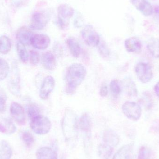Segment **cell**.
<instances>
[{
  "label": "cell",
  "mask_w": 159,
  "mask_h": 159,
  "mask_svg": "<svg viewBox=\"0 0 159 159\" xmlns=\"http://www.w3.org/2000/svg\"><path fill=\"white\" fill-rule=\"evenodd\" d=\"M87 74L86 68L80 63H75L69 67L66 75V91L73 94L76 88L83 81Z\"/></svg>",
  "instance_id": "1"
},
{
  "label": "cell",
  "mask_w": 159,
  "mask_h": 159,
  "mask_svg": "<svg viewBox=\"0 0 159 159\" xmlns=\"http://www.w3.org/2000/svg\"><path fill=\"white\" fill-rule=\"evenodd\" d=\"M62 128L66 139H70L76 136L78 128L77 116L72 110H66L62 120Z\"/></svg>",
  "instance_id": "2"
},
{
  "label": "cell",
  "mask_w": 159,
  "mask_h": 159,
  "mask_svg": "<svg viewBox=\"0 0 159 159\" xmlns=\"http://www.w3.org/2000/svg\"><path fill=\"white\" fill-rule=\"evenodd\" d=\"M30 128L36 134H45L51 129V121L46 116L40 115L31 120Z\"/></svg>",
  "instance_id": "3"
},
{
  "label": "cell",
  "mask_w": 159,
  "mask_h": 159,
  "mask_svg": "<svg viewBox=\"0 0 159 159\" xmlns=\"http://www.w3.org/2000/svg\"><path fill=\"white\" fill-rule=\"evenodd\" d=\"M58 23L61 29L65 30L70 24V20L74 15L75 10L67 4H61L58 7Z\"/></svg>",
  "instance_id": "4"
},
{
  "label": "cell",
  "mask_w": 159,
  "mask_h": 159,
  "mask_svg": "<svg viewBox=\"0 0 159 159\" xmlns=\"http://www.w3.org/2000/svg\"><path fill=\"white\" fill-rule=\"evenodd\" d=\"M50 19V14L45 11L35 12L33 14L30 23V28L33 30H43Z\"/></svg>",
  "instance_id": "5"
},
{
  "label": "cell",
  "mask_w": 159,
  "mask_h": 159,
  "mask_svg": "<svg viewBox=\"0 0 159 159\" xmlns=\"http://www.w3.org/2000/svg\"><path fill=\"white\" fill-rule=\"evenodd\" d=\"M81 35L84 42L89 47L97 46L100 43V36L92 25H86L81 30Z\"/></svg>",
  "instance_id": "6"
},
{
  "label": "cell",
  "mask_w": 159,
  "mask_h": 159,
  "mask_svg": "<svg viewBox=\"0 0 159 159\" xmlns=\"http://www.w3.org/2000/svg\"><path fill=\"white\" fill-rule=\"evenodd\" d=\"M122 111L124 115L129 119L134 121L138 120L142 116V108L137 103L127 102L122 106Z\"/></svg>",
  "instance_id": "7"
},
{
  "label": "cell",
  "mask_w": 159,
  "mask_h": 159,
  "mask_svg": "<svg viewBox=\"0 0 159 159\" xmlns=\"http://www.w3.org/2000/svg\"><path fill=\"white\" fill-rule=\"evenodd\" d=\"M135 72L138 79L143 83H148L153 78V70L148 63L139 62L135 66Z\"/></svg>",
  "instance_id": "8"
},
{
  "label": "cell",
  "mask_w": 159,
  "mask_h": 159,
  "mask_svg": "<svg viewBox=\"0 0 159 159\" xmlns=\"http://www.w3.org/2000/svg\"><path fill=\"white\" fill-rule=\"evenodd\" d=\"M10 112L13 119L19 125H24L26 123V116L24 108L18 103L14 102L11 104Z\"/></svg>",
  "instance_id": "9"
},
{
  "label": "cell",
  "mask_w": 159,
  "mask_h": 159,
  "mask_svg": "<svg viewBox=\"0 0 159 159\" xmlns=\"http://www.w3.org/2000/svg\"><path fill=\"white\" fill-rule=\"evenodd\" d=\"M20 76L16 64H14L12 69V75L9 83V89L14 95H20Z\"/></svg>",
  "instance_id": "10"
},
{
  "label": "cell",
  "mask_w": 159,
  "mask_h": 159,
  "mask_svg": "<svg viewBox=\"0 0 159 159\" xmlns=\"http://www.w3.org/2000/svg\"><path fill=\"white\" fill-rule=\"evenodd\" d=\"M50 38L45 34H34L31 40V45L37 49H46L50 44Z\"/></svg>",
  "instance_id": "11"
},
{
  "label": "cell",
  "mask_w": 159,
  "mask_h": 159,
  "mask_svg": "<svg viewBox=\"0 0 159 159\" xmlns=\"http://www.w3.org/2000/svg\"><path fill=\"white\" fill-rule=\"evenodd\" d=\"M55 80L52 76H48L45 78L42 83L40 91V97L43 100H46L54 90Z\"/></svg>",
  "instance_id": "12"
},
{
  "label": "cell",
  "mask_w": 159,
  "mask_h": 159,
  "mask_svg": "<svg viewBox=\"0 0 159 159\" xmlns=\"http://www.w3.org/2000/svg\"><path fill=\"white\" fill-rule=\"evenodd\" d=\"M132 4L144 16H151L154 12L153 7L146 0H130Z\"/></svg>",
  "instance_id": "13"
},
{
  "label": "cell",
  "mask_w": 159,
  "mask_h": 159,
  "mask_svg": "<svg viewBox=\"0 0 159 159\" xmlns=\"http://www.w3.org/2000/svg\"><path fill=\"white\" fill-rule=\"evenodd\" d=\"M34 34L31 30L26 27H21L18 31L16 37L19 43L24 46L31 44V40Z\"/></svg>",
  "instance_id": "14"
},
{
  "label": "cell",
  "mask_w": 159,
  "mask_h": 159,
  "mask_svg": "<svg viewBox=\"0 0 159 159\" xmlns=\"http://www.w3.org/2000/svg\"><path fill=\"white\" fill-rule=\"evenodd\" d=\"M126 50L129 53L139 54L142 51V44L139 38L131 37L128 38L124 43Z\"/></svg>",
  "instance_id": "15"
},
{
  "label": "cell",
  "mask_w": 159,
  "mask_h": 159,
  "mask_svg": "<svg viewBox=\"0 0 159 159\" xmlns=\"http://www.w3.org/2000/svg\"><path fill=\"white\" fill-rule=\"evenodd\" d=\"M42 63L43 67L48 70H53L57 65V60L54 55L50 52L43 54L42 57Z\"/></svg>",
  "instance_id": "16"
},
{
  "label": "cell",
  "mask_w": 159,
  "mask_h": 159,
  "mask_svg": "<svg viewBox=\"0 0 159 159\" xmlns=\"http://www.w3.org/2000/svg\"><path fill=\"white\" fill-rule=\"evenodd\" d=\"M36 157L37 159H58L57 152L48 147L39 148L36 151Z\"/></svg>",
  "instance_id": "17"
},
{
  "label": "cell",
  "mask_w": 159,
  "mask_h": 159,
  "mask_svg": "<svg viewBox=\"0 0 159 159\" xmlns=\"http://www.w3.org/2000/svg\"><path fill=\"white\" fill-rule=\"evenodd\" d=\"M66 42L71 54L74 57L78 58L81 53V49L77 40L74 37H71L67 39Z\"/></svg>",
  "instance_id": "18"
},
{
  "label": "cell",
  "mask_w": 159,
  "mask_h": 159,
  "mask_svg": "<svg viewBox=\"0 0 159 159\" xmlns=\"http://www.w3.org/2000/svg\"><path fill=\"white\" fill-rule=\"evenodd\" d=\"M133 145L124 146L115 155L114 159H131L132 157Z\"/></svg>",
  "instance_id": "19"
},
{
  "label": "cell",
  "mask_w": 159,
  "mask_h": 159,
  "mask_svg": "<svg viewBox=\"0 0 159 159\" xmlns=\"http://www.w3.org/2000/svg\"><path fill=\"white\" fill-rule=\"evenodd\" d=\"M13 155L11 146L6 141L0 142V159H10Z\"/></svg>",
  "instance_id": "20"
},
{
  "label": "cell",
  "mask_w": 159,
  "mask_h": 159,
  "mask_svg": "<svg viewBox=\"0 0 159 159\" xmlns=\"http://www.w3.org/2000/svg\"><path fill=\"white\" fill-rule=\"evenodd\" d=\"M16 128L13 122L7 119L4 120L3 123L0 122V132L11 134L16 132Z\"/></svg>",
  "instance_id": "21"
},
{
  "label": "cell",
  "mask_w": 159,
  "mask_h": 159,
  "mask_svg": "<svg viewBox=\"0 0 159 159\" xmlns=\"http://www.w3.org/2000/svg\"><path fill=\"white\" fill-rule=\"evenodd\" d=\"M147 48L153 57L159 58V39L151 38L148 43Z\"/></svg>",
  "instance_id": "22"
},
{
  "label": "cell",
  "mask_w": 159,
  "mask_h": 159,
  "mask_svg": "<svg viewBox=\"0 0 159 159\" xmlns=\"http://www.w3.org/2000/svg\"><path fill=\"white\" fill-rule=\"evenodd\" d=\"M103 138L105 143L110 147L117 145L119 141L118 136L113 131H107L104 134Z\"/></svg>",
  "instance_id": "23"
},
{
  "label": "cell",
  "mask_w": 159,
  "mask_h": 159,
  "mask_svg": "<svg viewBox=\"0 0 159 159\" xmlns=\"http://www.w3.org/2000/svg\"><path fill=\"white\" fill-rule=\"evenodd\" d=\"M123 87L129 96L136 97L138 94V90L136 85L131 80L126 79L123 81Z\"/></svg>",
  "instance_id": "24"
},
{
  "label": "cell",
  "mask_w": 159,
  "mask_h": 159,
  "mask_svg": "<svg viewBox=\"0 0 159 159\" xmlns=\"http://www.w3.org/2000/svg\"><path fill=\"white\" fill-rule=\"evenodd\" d=\"M11 48V43L10 39L6 35L0 37V53L6 55L10 52Z\"/></svg>",
  "instance_id": "25"
},
{
  "label": "cell",
  "mask_w": 159,
  "mask_h": 159,
  "mask_svg": "<svg viewBox=\"0 0 159 159\" xmlns=\"http://www.w3.org/2000/svg\"><path fill=\"white\" fill-rule=\"evenodd\" d=\"M79 124L80 128L82 131L89 132L90 130L91 123L90 118L88 114H84L81 116L80 119Z\"/></svg>",
  "instance_id": "26"
},
{
  "label": "cell",
  "mask_w": 159,
  "mask_h": 159,
  "mask_svg": "<svg viewBox=\"0 0 159 159\" xmlns=\"http://www.w3.org/2000/svg\"><path fill=\"white\" fill-rule=\"evenodd\" d=\"M16 47L18 54L20 60L24 63H26L28 61L29 55L25 46L19 42L17 44Z\"/></svg>",
  "instance_id": "27"
},
{
  "label": "cell",
  "mask_w": 159,
  "mask_h": 159,
  "mask_svg": "<svg viewBox=\"0 0 159 159\" xmlns=\"http://www.w3.org/2000/svg\"><path fill=\"white\" fill-rule=\"evenodd\" d=\"M9 72L8 63L4 59L0 58V80L5 79Z\"/></svg>",
  "instance_id": "28"
},
{
  "label": "cell",
  "mask_w": 159,
  "mask_h": 159,
  "mask_svg": "<svg viewBox=\"0 0 159 159\" xmlns=\"http://www.w3.org/2000/svg\"><path fill=\"white\" fill-rule=\"evenodd\" d=\"M109 87L110 91L114 96H118L121 92V87L117 80H113L110 82Z\"/></svg>",
  "instance_id": "29"
},
{
  "label": "cell",
  "mask_w": 159,
  "mask_h": 159,
  "mask_svg": "<svg viewBox=\"0 0 159 159\" xmlns=\"http://www.w3.org/2000/svg\"><path fill=\"white\" fill-rule=\"evenodd\" d=\"M40 111L37 106L34 104H30L27 108V114L30 120L40 115Z\"/></svg>",
  "instance_id": "30"
},
{
  "label": "cell",
  "mask_w": 159,
  "mask_h": 159,
  "mask_svg": "<svg viewBox=\"0 0 159 159\" xmlns=\"http://www.w3.org/2000/svg\"><path fill=\"white\" fill-rule=\"evenodd\" d=\"M22 139L27 147H30L34 143V139L33 135L29 131L22 133Z\"/></svg>",
  "instance_id": "31"
},
{
  "label": "cell",
  "mask_w": 159,
  "mask_h": 159,
  "mask_svg": "<svg viewBox=\"0 0 159 159\" xmlns=\"http://www.w3.org/2000/svg\"><path fill=\"white\" fill-rule=\"evenodd\" d=\"M151 151L146 147H142L139 150L137 159H150L151 158Z\"/></svg>",
  "instance_id": "32"
},
{
  "label": "cell",
  "mask_w": 159,
  "mask_h": 159,
  "mask_svg": "<svg viewBox=\"0 0 159 159\" xmlns=\"http://www.w3.org/2000/svg\"><path fill=\"white\" fill-rule=\"evenodd\" d=\"M112 151L113 149L112 147L107 145L100 146L99 148V153L101 154L103 157L105 158L106 159L110 157L112 154Z\"/></svg>",
  "instance_id": "33"
},
{
  "label": "cell",
  "mask_w": 159,
  "mask_h": 159,
  "mask_svg": "<svg viewBox=\"0 0 159 159\" xmlns=\"http://www.w3.org/2000/svg\"><path fill=\"white\" fill-rule=\"evenodd\" d=\"M98 49L100 55L103 57L107 58L110 55V50L105 43H99L98 44Z\"/></svg>",
  "instance_id": "34"
},
{
  "label": "cell",
  "mask_w": 159,
  "mask_h": 159,
  "mask_svg": "<svg viewBox=\"0 0 159 159\" xmlns=\"http://www.w3.org/2000/svg\"><path fill=\"white\" fill-rule=\"evenodd\" d=\"M30 63L33 65H37L40 60V55L35 50H31L30 51Z\"/></svg>",
  "instance_id": "35"
},
{
  "label": "cell",
  "mask_w": 159,
  "mask_h": 159,
  "mask_svg": "<svg viewBox=\"0 0 159 159\" xmlns=\"http://www.w3.org/2000/svg\"><path fill=\"white\" fill-rule=\"evenodd\" d=\"M13 6L16 7H21L25 5L29 2V0H10Z\"/></svg>",
  "instance_id": "36"
},
{
  "label": "cell",
  "mask_w": 159,
  "mask_h": 159,
  "mask_svg": "<svg viewBox=\"0 0 159 159\" xmlns=\"http://www.w3.org/2000/svg\"><path fill=\"white\" fill-rule=\"evenodd\" d=\"M108 88L106 84H103L100 89V94L102 97H106L108 94Z\"/></svg>",
  "instance_id": "37"
},
{
  "label": "cell",
  "mask_w": 159,
  "mask_h": 159,
  "mask_svg": "<svg viewBox=\"0 0 159 159\" xmlns=\"http://www.w3.org/2000/svg\"><path fill=\"white\" fill-rule=\"evenodd\" d=\"M6 107V102L5 99L2 97H0V114L4 113Z\"/></svg>",
  "instance_id": "38"
},
{
  "label": "cell",
  "mask_w": 159,
  "mask_h": 159,
  "mask_svg": "<svg viewBox=\"0 0 159 159\" xmlns=\"http://www.w3.org/2000/svg\"><path fill=\"white\" fill-rule=\"evenodd\" d=\"M155 93L157 94V96L159 97V81L156 84L154 88Z\"/></svg>",
  "instance_id": "39"
},
{
  "label": "cell",
  "mask_w": 159,
  "mask_h": 159,
  "mask_svg": "<svg viewBox=\"0 0 159 159\" xmlns=\"http://www.w3.org/2000/svg\"><path fill=\"white\" fill-rule=\"evenodd\" d=\"M155 12H156V14L159 15V6H158L157 7L155 8Z\"/></svg>",
  "instance_id": "40"
}]
</instances>
